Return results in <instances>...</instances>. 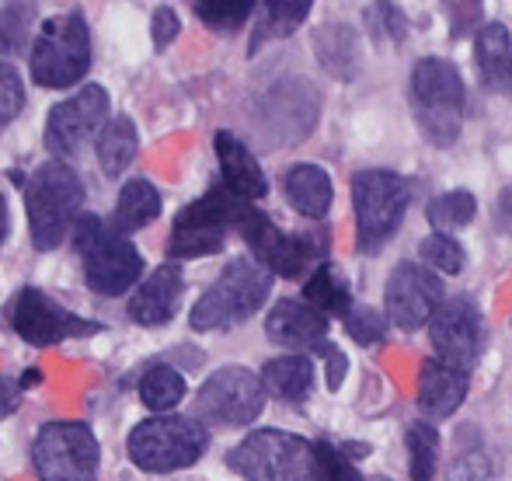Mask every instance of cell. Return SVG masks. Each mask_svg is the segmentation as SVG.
<instances>
[{"label": "cell", "instance_id": "6da1fadb", "mask_svg": "<svg viewBox=\"0 0 512 481\" xmlns=\"http://www.w3.org/2000/svg\"><path fill=\"white\" fill-rule=\"evenodd\" d=\"M28 234L35 251H56L84 217V182L67 161H46L25 182Z\"/></svg>", "mask_w": 512, "mask_h": 481}, {"label": "cell", "instance_id": "7a4b0ae2", "mask_svg": "<svg viewBox=\"0 0 512 481\" xmlns=\"http://www.w3.org/2000/svg\"><path fill=\"white\" fill-rule=\"evenodd\" d=\"M411 109L418 133L432 147H453L464 129L467 88L460 70L443 56H425L411 70Z\"/></svg>", "mask_w": 512, "mask_h": 481}, {"label": "cell", "instance_id": "3957f363", "mask_svg": "<svg viewBox=\"0 0 512 481\" xmlns=\"http://www.w3.org/2000/svg\"><path fill=\"white\" fill-rule=\"evenodd\" d=\"M74 251L81 255L84 283L98 297H122L143 276V255L136 244L112 227V220L84 213L74 227Z\"/></svg>", "mask_w": 512, "mask_h": 481}, {"label": "cell", "instance_id": "277c9868", "mask_svg": "<svg viewBox=\"0 0 512 481\" xmlns=\"http://www.w3.org/2000/svg\"><path fill=\"white\" fill-rule=\"evenodd\" d=\"M272 293V272L258 265L255 258H234L223 265L216 283L196 300L189 314V325L196 332H223V328L244 325L265 307Z\"/></svg>", "mask_w": 512, "mask_h": 481}, {"label": "cell", "instance_id": "5b68a950", "mask_svg": "<svg viewBox=\"0 0 512 481\" xmlns=\"http://www.w3.org/2000/svg\"><path fill=\"white\" fill-rule=\"evenodd\" d=\"M28 67L39 88H74L91 70V28L81 11L53 14L39 25L28 49Z\"/></svg>", "mask_w": 512, "mask_h": 481}, {"label": "cell", "instance_id": "8992f818", "mask_svg": "<svg viewBox=\"0 0 512 481\" xmlns=\"http://www.w3.org/2000/svg\"><path fill=\"white\" fill-rule=\"evenodd\" d=\"M209 447V433L199 419L189 415H154L143 419L129 433L126 450L129 461L150 475H171V471L192 468Z\"/></svg>", "mask_w": 512, "mask_h": 481}, {"label": "cell", "instance_id": "52a82bcc", "mask_svg": "<svg viewBox=\"0 0 512 481\" xmlns=\"http://www.w3.org/2000/svg\"><path fill=\"white\" fill-rule=\"evenodd\" d=\"M234 231L244 238L258 265L283 279H300L304 272H314L328 255V234H286L255 203H244Z\"/></svg>", "mask_w": 512, "mask_h": 481}, {"label": "cell", "instance_id": "ba28073f", "mask_svg": "<svg viewBox=\"0 0 512 481\" xmlns=\"http://www.w3.org/2000/svg\"><path fill=\"white\" fill-rule=\"evenodd\" d=\"M227 464L244 481H314L317 443L283 429H258L230 450Z\"/></svg>", "mask_w": 512, "mask_h": 481}, {"label": "cell", "instance_id": "9c48e42d", "mask_svg": "<svg viewBox=\"0 0 512 481\" xmlns=\"http://www.w3.org/2000/svg\"><path fill=\"white\" fill-rule=\"evenodd\" d=\"M411 185L394 171L370 168L352 178V210H356V248L377 255L405 224Z\"/></svg>", "mask_w": 512, "mask_h": 481}, {"label": "cell", "instance_id": "30bf717a", "mask_svg": "<svg viewBox=\"0 0 512 481\" xmlns=\"http://www.w3.org/2000/svg\"><path fill=\"white\" fill-rule=\"evenodd\" d=\"M244 210V199H237L234 192H227L220 182L199 196L196 203H189L175 217L168 238V258L171 262H189V258H206L223 251L227 244V231L237 227V217Z\"/></svg>", "mask_w": 512, "mask_h": 481}, {"label": "cell", "instance_id": "8fae6325", "mask_svg": "<svg viewBox=\"0 0 512 481\" xmlns=\"http://www.w3.org/2000/svg\"><path fill=\"white\" fill-rule=\"evenodd\" d=\"M39 481H98L102 447L84 422H46L32 440Z\"/></svg>", "mask_w": 512, "mask_h": 481}, {"label": "cell", "instance_id": "7c38bea8", "mask_svg": "<svg viewBox=\"0 0 512 481\" xmlns=\"http://www.w3.org/2000/svg\"><path fill=\"white\" fill-rule=\"evenodd\" d=\"M7 321L18 332V339H25L28 346H56L67 339H88V335L102 332L98 321H88L81 314L67 311L60 300H53L39 286H21L18 297L7 307Z\"/></svg>", "mask_w": 512, "mask_h": 481}, {"label": "cell", "instance_id": "4fadbf2b", "mask_svg": "<svg viewBox=\"0 0 512 481\" xmlns=\"http://www.w3.org/2000/svg\"><path fill=\"white\" fill-rule=\"evenodd\" d=\"M265 408L262 373L248 366H220L199 387V419L209 426H251Z\"/></svg>", "mask_w": 512, "mask_h": 481}, {"label": "cell", "instance_id": "5bb4252c", "mask_svg": "<svg viewBox=\"0 0 512 481\" xmlns=\"http://www.w3.org/2000/svg\"><path fill=\"white\" fill-rule=\"evenodd\" d=\"M108 126V91L102 84H88L74 98L53 105L46 119V150L60 157H70L88 140H98Z\"/></svg>", "mask_w": 512, "mask_h": 481}, {"label": "cell", "instance_id": "9a60e30c", "mask_svg": "<svg viewBox=\"0 0 512 481\" xmlns=\"http://www.w3.org/2000/svg\"><path fill=\"white\" fill-rule=\"evenodd\" d=\"M443 283L432 269H425L422 262H401L398 269L387 276L384 286V304H387V321H394L405 332L425 328L432 321V314L443 304Z\"/></svg>", "mask_w": 512, "mask_h": 481}, {"label": "cell", "instance_id": "2e32d148", "mask_svg": "<svg viewBox=\"0 0 512 481\" xmlns=\"http://www.w3.org/2000/svg\"><path fill=\"white\" fill-rule=\"evenodd\" d=\"M436 360L453 370H471L481 356V311L471 297H450L429 321Z\"/></svg>", "mask_w": 512, "mask_h": 481}, {"label": "cell", "instance_id": "e0dca14e", "mask_svg": "<svg viewBox=\"0 0 512 481\" xmlns=\"http://www.w3.org/2000/svg\"><path fill=\"white\" fill-rule=\"evenodd\" d=\"M182 290H185V276L178 262H164L136 286V293L129 297V318L143 328H161L168 325L178 314V304H182Z\"/></svg>", "mask_w": 512, "mask_h": 481}, {"label": "cell", "instance_id": "ac0fdd59", "mask_svg": "<svg viewBox=\"0 0 512 481\" xmlns=\"http://www.w3.org/2000/svg\"><path fill=\"white\" fill-rule=\"evenodd\" d=\"M216 147V161H220V185L227 192H234L244 203H258L269 192V178H265L258 157L248 150V143H241L234 133L220 129L213 140Z\"/></svg>", "mask_w": 512, "mask_h": 481}, {"label": "cell", "instance_id": "d6986e66", "mask_svg": "<svg viewBox=\"0 0 512 481\" xmlns=\"http://www.w3.org/2000/svg\"><path fill=\"white\" fill-rule=\"evenodd\" d=\"M265 335L283 349H317L328 335V318L307 300H279L265 318Z\"/></svg>", "mask_w": 512, "mask_h": 481}, {"label": "cell", "instance_id": "ffe728a7", "mask_svg": "<svg viewBox=\"0 0 512 481\" xmlns=\"http://www.w3.org/2000/svg\"><path fill=\"white\" fill-rule=\"evenodd\" d=\"M467 398V373L453 370V366L439 363L436 356L422 363L418 370V412L429 422L453 419L460 405Z\"/></svg>", "mask_w": 512, "mask_h": 481}, {"label": "cell", "instance_id": "44dd1931", "mask_svg": "<svg viewBox=\"0 0 512 481\" xmlns=\"http://www.w3.org/2000/svg\"><path fill=\"white\" fill-rule=\"evenodd\" d=\"M474 67H478L481 88L506 95L512 91V35L506 25L488 21L474 35Z\"/></svg>", "mask_w": 512, "mask_h": 481}, {"label": "cell", "instance_id": "7402d4cb", "mask_svg": "<svg viewBox=\"0 0 512 481\" xmlns=\"http://www.w3.org/2000/svg\"><path fill=\"white\" fill-rule=\"evenodd\" d=\"M286 203L307 220H321L331 210V178L321 164H293L283 175Z\"/></svg>", "mask_w": 512, "mask_h": 481}, {"label": "cell", "instance_id": "603a6c76", "mask_svg": "<svg viewBox=\"0 0 512 481\" xmlns=\"http://www.w3.org/2000/svg\"><path fill=\"white\" fill-rule=\"evenodd\" d=\"M157 217H161V192L147 178H129L119 189V199H115L112 227L129 238L133 231H143L147 224H154Z\"/></svg>", "mask_w": 512, "mask_h": 481}, {"label": "cell", "instance_id": "cb8c5ba5", "mask_svg": "<svg viewBox=\"0 0 512 481\" xmlns=\"http://www.w3.org/2000/svg\"><path fill=\"white\" fill-rule=\"evenodd\" d=\"M265 394L283 401H304L314 387V360L310 356H276L262 366Z\"/></svg>", "mask_w": 512, "mask_h": 481}, {"label": "cell", "instance_id": "d4e9b609", "mask_svg": "<svg viewBox=\"0 0 512 481\" xmlns=\"http://www.w3.org/2000/svg\"><path fill=\"white\" fill-rule=\"evenodd\" d=\"M304 300L314 311H321L324 318H345L352 311V293H349V279L342 276V269H335L331 262L317 265L304 283Z\"/></svg>", "mask_w": 512, "mask_h": 481}, {"label": "cell", "instance_id": "484cf974", "mask_svg": "<svg viewBox=\"0 0 512 481\" xmlns=\"http://www.w3.org/2000/svg\"><path fill=\"white\" fill-rule=\"evenodd\" d=\"M98 150V164L108 178H119L122 171L133 164L136 150H140V136H136V122L129 116H115L108 119V126L102 129V136L95 140Z\"/></svg>", "mask_w": 512, "mask_h": 481}, {"label": "cell", "instance_id": "4316f807", "mask_svg": "<svg viewBox=\"0 0 512 481\" xmlns=\"http://www.w3.org/2000/svg\"><path fill=\"white\" fill-rule=\"evenodd\" d=\"M255 32H251V53L265 46V42H276L293 35L310 14V0H269V4L258 7Z\"/></svg>", "mask_w": 512, "mask_h": 481}, {"label": "cell", "instance_id": "83f0119b", "mask_svg": "<svg viewBox=\"0 0 512 481\" xmlns=\"http://www.w3.org/2000/svg\"><path fill=\"white\" fill-rule=\"evenodd\" d=\"M185 391H189V384H185L182 370H175L168 363L150 366L140 377V401L154 415H171V408L185 398Z\"/></svg>", "mask_w": 512, "mask_h": 481}, {"label": "cell", "instance_id": "f1b7e54d", "mask_svg": "<svg viewBox=\"0 0 512 481\" xmlns=\"http://www.w3.org/2000/svg\"><path fill=\"white\" fill-rule=\"evenodd\" d=\"M405 440H408V471H411V481H436L439 433L432 429V422H411Z\"/></svg>", "mask_w": 512, "mask_h": 481}, {"label": "cell", "instance_id": "f546056e", "mask_svg": "<svg viewBox=\"0 0 512 481\" xmlns=\"http://www.w3.org/2000/svg\"><path fill=\"white\" fill-rule=\"evenodd\" d=\"M478 213V199L464 189H453V192H443L429 203V224L436 227V234H453L460 227H467Z\"/></svg>", "mask_w": 512, "mask_h": 481}, {"label": "cell", "instance_id": "4dcf8cb0", "mask_svg": "<svg viewBox=\"0 0 512 481\" xmlns=\"http://www.w3.org/2000/svg\"><path fill=\"white\" fill-rule=\"evenodd\" d=\"M418 258H422L425 269L446 272V276H460L467 265L464 244L450 238V234H429V238H422L418 241Z\"/></svg>", "mask_w": 512, "mask_h": 481}, {"label": "cell", "instance_id": "1f68e13d", "mask_svg": "<svg viewBox=\"0 0 512 481\" xmlns=\"http://www.w3.org/2000/svg\"><path fill=\"white\" fill-rule=\"evenodd\" d=\"M32 4H4L0 7V56H18L25 42H32Z\"/></svg>", "mask_w": 512, "mask_h": 481}, {"label": "cell", "instance_id": "d6a6232c", "mask_svg": "<svg viewBox=\"0 0 512 481\" xmlns=\"http://www.w3.org/2000/svg\"><path fill=\"white\" fill-rule=\"evenodd\" d=\"M196 14L213 32H237L255 14V4L251 0H203L196 4Z\"/></svg>", "mask_w": 512, "mask_h": 481}, {"label": "cell", "instance_id": "836d02e7", "mask_svg": "<svg viewBox=\"0 0 512 481\" xmlns=\"http://www.w3.org/2000/svg\"><path fill=\"white\" fill-rule=\"evenodd\" d=\"M314 481H366L359 475V468L352 464V457L345 454V447L317 440V475Z\"/></svg>", "mask_w": 512, "mask_h": 481}, {"label": "cell", "instance_id": "e575fe53", "mask_svg": "<svg viewBox=\"0 0 512 481\" xmlns=\"http://www.w3.org/2000/svg\"><path fill=\"white\" fill-rule=\"evenodd\" d=\"M345 332L352 335V342H359V346H380V342L387 339V321L380 311H373V307H363V304H352V311L345 314Z\"/></svg>", "mask_w": 512, "mask_h": 481}, {"label": "cell", "instance_id": "d590c367", "mask_svg": "<svg viewBox=\"0 0 512 481\" xmlns=\"http://www.w3.org/2000/svg\"><path fill=\"white\" fill-rule=\"evenodd\" d=\"M21 109H25V84H21V74L7 60H0V129L11 126Z\"/></svg>", "mask_w": 512, "mask_h": 481}, {"label": "cell", "instance_id": "8d00e7d4", "mask_svg": "<svg viewBox=\"0 0 512 481\" xmlns=\"http://www.w3.org/2000/svg\"><path fill=\"white\" fill-rule=\"evenodd\" d=\"M450 481H492V464L481 450H467L453 461Z\"/></svg>", "mask_w": 512, "mask_h": 481}, {"label": "cell", "instance_id": "74e56055", "mask_svg": "<svg viewBox=\"0 0 512 481\" xmlns=\"http://www.w3.org/2000/svg\"><path fill=\"white\" fill-rule=\"evenodd\" d=\"M178 32H182L178 14L171 11V7H157L154 18H150V39H154V49H168Z\"/></svg>", "mask_w": 512, "mask_h": 481}, {"label": "cell", "instance_id": "f35d334b", "mask_svg": "<svg viewBox=\"0 0 512 481\" xmlns=\"http://www.w3.org/2000/svg\"><path fill=\"white\" fill-rule=\"evenodd\" d=\"M314 353L321 356L324 366H328V373H324V377H328V387H331V391H338V387H342V380H345V370H349V360L342 356V349L328 346V342H321Z\"/></svg>", "mask_w": 512, "mask_h": 481}, {"label": "cell", "instance_id": "ab89813d", "mask_svg": "<svg viewBox=\"0 0 512 481\" xmlns=\"http://www.w3.org/2000/svg\"><path fill=\"white\" fill-rule=\"evenodd\" d=\"M21 394H25V387H21V380L7 377V373H0V419H7V415H14L21 408Z\"/></svg>", "mask_w": 512, "mask_h": 481}, {"label": "cell", "instance_id": "60d3db41", "mask_svg": "<svg viewBox=\"0 0 512 481\" xmlns=\"http://www.w3.org/2000/svg\"><path fill=\"white\" fill-rule=\"evenodd\" d=\"M495 224H499V231L512 234V185L499 192V203H495Z\"/></svg>", "mask_w": 512, "mask_h": 481}, {"label": "cell", "instance_id": "b9f144b4", "mask_svg": "<svg viewBox=\"0 0 512 481\" xmlns=\"http://www.w3.org/2000/svg\"><path fill=\"white\" fill-rule=\"evenodd\" d=\"M7 231H11V220H7V203H4V196H0V244H4Z\"/></svg>", "mask_w": 512, "mask_h": 481}, {"label": "cell", "instance_id": "7bdbcfd3", "mask_svg": "<svg viewBox=\"0 0 512 481\" xmlns=\"http://www.w3.org/2000/svg\"><path fill=\"white\" fill-rule=\"evenodd\" d=\"M39 380H42V373H39V370H25V373H21V387H25V391H28V387L39 384Z\"/></svg>", "mask_w": 512, "mask_h": 481}, {"label": "cell", "instance_id": "ee69618b", "mask_svg": "<svg viewBox=\"0 0 512 481\" xmlns=\"http://www.w3.org/2000/svg\"><path fill=\"white\" fill-rule=\"evenodd\" d=\"M370 481H394V478H370Z\"/></svg>", "mask_w": 512, "mask_h": 481}]
</instances>
